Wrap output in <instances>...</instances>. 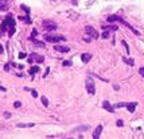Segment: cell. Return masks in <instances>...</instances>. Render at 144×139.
<instances>
[{
  "instance_id": "1",
  "label": "cell",
  "mask_w": 144,
  "mask_h": 139,
  "mask_svg": "<svg viewBox=\"0 0 144 139\" xmlns=\"http://www.w3.org/2000/svg\"><path fill=\"white\" fill-rule=\"evenodd\" d=\"M15 20L12 19L11 16H8V18H6L3 20V23H1V27H0V30H1V32H6L7 30H9V29H14L15 27Z\"/></svg>"
},
{
  "instance_id": "2",
  "label": "cell",
  "mask_w": 144,
  "mask_h": 139,
  "mask_svg": "<svg viewBox=\"0 0 144 139\" xmlns=\"http://www.w3.org/2000/svg\"><path fill=\"white\" fill-rule=\"evenodd\" d=\"M85 88H86V90H88L89 95H94V93H96V85H94L93 78L88 77L86 80H85Z\"/></svg>"
},
{
  "instance_id": "3",
  "label": "cell",
  "mask_w": 144,
  "mask_h": 139,
  "mask_svg": "<svg viewBox=\"0 0 144 139\" xmlns=\"http://www.w3.org/2000/svg\"><path fill=\"white\" fill-rule=\"evenodd\" d=\"M45 39H46L47 42H51V43H58V42H63L65 37L63 35H49V34H46L45 35Z\"/></svg>"
},
{
  "instance_id": "4",
  "label": "cell",
  "mask_w": 144,
  "mask_h": 139,
  "mask_svg": "<svg viewBox=\"0 0 144 139\" xmlns=\"http://www.w3.org/2000/svg\"><path fill=\"white\" fill-rule=\"evenodd\" d=\"M85 32H86L88 35H90L92 38H96V39L100 37L98 32H97V30H96L94 27H92V26H86V27H85Z\"/></svg>"
},
{
  "instance_id": "5",
  "label": "cell",
  "mask_w": 144,
  "mask_h": 139,
  "mask_svg": "<svg viewBox=\"0 0 144 139\" xmlns=\"http://www.w3.org/2000/svg\"><path fill=\"white\" fill-rule=\"evenodd\" d=\"M43 29L45 30H55L57 29V24L54 23V22H49V20H45L43 22Z\"/></svg>"
},
{
  "instance_id": "6",
  "label": "cell",
  "mask_w": 144,
  "mask_h": 139,
  "mask_svg": "<svg viewBox=\"0 0 144 139\" xmlns=\"http://www.w3.org/2000/svg\"><path fill=\"white\" fill-rule=\"evenodd\" d=\"M30 58H31V60H32V62H34V61H36L38 64H42V62L45 61V57H43V55L35 54V53H32V54L30 55Z\"/></svg>"
},
{
  "instance_id": "7",
  "label": "cell",
  "mask_w": 144,
  "mask_h": 139,
  "mask_svg": "<svg viewBox=\"0 0 144 139\" xmlns=\"http://www.w3.org/2000/svg\"><path fill=\"white\" fill-rule=\"evenodd\" d=\"M101 132H102V126H101V124H98L97 127H96L94 132H93V139H100Z\"/></svg>"
},
{
  "instance_id": "8",
  "label": "cell",
  "mask_w": 144,
  "mask_h": 139,
  "mask_svg": "<svg viewBox=\"0 0 144 139\" xmlns=\"http://www.w3.org/2000/svg\"><path fill=\"white\" fill-rule=\"evenodd\" d=\"M102 107H104L105 109L108 111V112H110V113H113V112H115V109H113V107L110 105V103L108 101V100H104V101H102Z\"/></svg>"
},
{
  "instance_id": "9",
  "label": "cell",
  "mask_w": 144,
  "mask_h": 139,
  "mask_svg": "<svg viewBox=\"0 0 144 139\" xmlns=\"http://www.w3.org/2000/svg\"><path fill=\"white\" fill-rule=\"evenodd\" d=\"M90 60H92V54L90 53H84V54L81 55V61L84 62V64H88Z\"/></svg>"
},
{
  "instance_id": "10",
  "label": "cell",
  "mask_w": 144,
  "mask_h": 139,
  "mask_svg": "<svg viewBox=\"0 0 144 139\" xmlns=\"http://www.w3.org/2000/svg\"><path fill=\"white\" fill-rule=\"evenodd\" d=\"M107 20H108V23H113V22H121L123 19L120 16H117V15H109Z\"/></svg>"
},
{
  "instance_id": "11",
  "label": "cell",
  "mask_w": 144,
  "mask_h": 139,
  "mask_svg": "<svg viewBox=\"0 0 144 139\" xmlns=\"http://www.w3.org/2000/svg\"><path fill=\"white\" fill-rule=\"evenodd\" d=\"M136 107H137V103H136V101H133V103H127V109L131 113L135 112Z\"/></svg>"
},
{
  "instance_id": "12",
  "label": "cell",
  "mask_w": 144,
  "mask_h": 139,
  "mask_svg": "<svg viewBox=\"0 0 144 139\" xmlns=\"http://www.w3.org/2000/svg\"><path fill=\"white\" fill-rule=\"evenodd\" d=\"M54 49L57 50V51H61V53H67L69 51V46H54Z\"/></svg>"
},
{
  "instance_id": "13",
  "label": "cell",
  "mask_w": 144,
  "mask_h": 139,
  "mask_svg": "<svg viewBox=\"0 0 144 139\" xmlns=\"http://www.w3.org/2000/svg\"><path fill=\"white\" fill-rule=\"evenodd\" d=\"M16 127H19V128H26V127H34V123H28V124H26V123H19V124H16Z\"/></svg>"
},
{
  "instance_id": "14",
  "label": "cell",
  "mask_w": 144,
  "mask_h": 139,
  "mask_svg": "<svg viewBox=\"0 0 144 139\" xmlns=\"http://www.w3.org/2000/svg\"><path fill=\"white\" fill-rule=\"evenodd\" d=\"M7 7H8V4H7L6 0H0V11H4V10H7Z\"/></svg>"
},
{
  "instance_id": "15",
  "label": "cell",
  "mask_w": 144,
  "mask_h": 139,
  "mask_svg": "<svg viewBox=\"0 0 144 139\" xmlns=\"http://www.w3.org/2000/svg\"><path fill=\"white\" fill-rule=\"evenodd\" d=\"M31 41L34 42V45H35V46H38V47H45V43H43V42L36 41V39H31Z\"/></svg>"
},
{
  "instance_id": "16",
  "label": "cell",
  "mask_w": 144,
  "mask_h": 139,
  "mask_svg": "<svg viewBox=\"0 0 144 139\" xmlns=\"http://www.w3.org/2000/svg\"><path fill=\"white\" fill-rule=\"evenodd\" d=\"M38 72H39V68H38V66H32L31 69H30V74H31V76L36 74Z\"/></svg>"
},
{
  "instance_id": "17",
  "label": "cell",
  "mask_w": 144,
  "mask_h": 139,
  "mask_svg": "<svg viewBox=\"0 0 144 139\" xmlns=\"http://www.w3.org/2000/svg\"><path fill=\"white\" fill-rule=\"evenodd\" d=\"M88 128H89V126H81L78 128H74V132H77V131H86Z\"/></svg>"
},
{
  "instance_id": "18",
  "label": "cell",
  "mask_w": 144,
  "mask_h": 139,
  "mask_svg": "<svg viewBox=\"0 0 144 139\" xmlns=\"http://www.w3.org/2000/svg\"><path fill=\"white\" fill-rule=\"evenodd\" d=\"M123 107H127V103H117V104L113 107V109H115V108H123Z\"/></svg>"
},
{
  "instance_id": "19",
  "label": "cell",
  "mask_w": 144,
  "mask_h": 139,
  "mask_svg": "<svg viewBox=\"0 0 144 139\" xmlns=\"http://www.w3.org/2000/svg\"><path fill=\"white\" fill-rule=\"evenodd\" d=\"M20 8L23 10V11H26V14H27V15L30 14V8H28L27 6H24V4H22V6H20Z\"/></svg>"
},
{
  "instance_id": "20",
  "label": "cell",
  "mask_w": 144,
  "mask_h": 139,
  "mask_svg": "<svg viewBox=\"0 0 144 139\" xmlns=\"http://www.w3.org/2000/svg\"><path fill=\"white\" fill-rule=\"evenodd\" d=\"M36 34H38L36 29H34V30H32V35L30 37V41H31V39H35V37H36Z\"/></svg>"
},
{
  "instance_id": "21",
  "label": "cell",
  "mask_w": 144,
  "mask_h": 139,
  "mask_svg": "<svg viewBox=\"0 0 144 139\" xmlns=\"http://www.w3.org/2000/svg\"><path fill=\"white\" fill-rule=\"evenodd\" d=\"M42 103H43L45 107H47V105H49V101H47V99L45 97V96H42Z\"/></svg>"
},
{
  "instance_id": "22",
  "label": "cell",
  "mask_w": 144,
  "mask_h": 139,
  "mask_svg": "<svg viewBox=\"0 0 144 139\" xmlns=\"http://www.w3.org/2000/svg\"><path fill=\"white\" fill-rule=\"evenodd\" d=\"M101 37L104 38V39H107V38H109V31H108V30H107V31H104V32H102V35H101Z\"/></svg>"
},
{
  "instance_id": "23",
  "label": "cell",
  "mask_w": 144,
  "mask_h": 139,
  "mask_svg": "<svg viewBox=\"0 0 144 139\" xmlns=\"http://www.w3.org/2000/svg\"><path fill=\"white\" fill-rule=\"evenodd\" d=\"M121 43H123V45H124V46H125V50H127V53H128V54H129V46H128V45H127V42H125V41H123V42H121Z\"/></svg>"
},
{
  "instance_id": "24",
  "label": "cell",
  "mask_w": 144,
  "mask_h": 139,
  "mask_svg": "<svg viewBox=\"0 0 144 139\" xmlns=\"http://www.w3.org/2000/svg\"><path fill=\"white\" fill-rule=\"evenodd\" d=\"M14 34H15V27H14V29H9L8 30V35H9V37H12Z\"/></svg>"
},
{
  "instance_id": "25",
  "label": "cell",
  "mask_w": 144,
  "mask_h": 139,
  "mask_svg": "<svg viewBox=\"0 0 144 139\" xmlns=\"http://www.w3.org/2000/svg\"><path fill=\"white\" fill-rule=\"evenodd\" d=\"M31 95H32V97H38V92L35 89H31Z\"/></svg>"
},
{
  "instance_id": "26",
  "label": "cell",
  "mask_w": 144,
  "mask_h": 139,
  "mask_svg": "<svg viewBox=\"0 0 144 139\" xmlns=\"http://www.w3.org/2000/svg\"><path fill=\"white\" fill-rule=\"evenodd\" d=\"M139 74L143 76V78H144V68H139Z\"/></svg>"
},
{
  "instance_id": "27",
  "label": "cell",
  "mask_w": 144,
  "mask_h": 139,
  "mask_svg": "<svg viewBox=\"0 0 144 139\" xmlns=\"http://www.w3.org/2000/svg\"><path fill=\"white\" fill-rule=\"evenodd\" d=\"M27 55H26V53H19V58L20 60H23V58H26Z\"/></svg>"
},
{
  "instance_id": "28",
  "label": "cell",
  "mask_w": 144,
  "mask_h": 139,
  "mask_svg": "<svg viewBox=\"0 0 144 139\" xmlns=\"http://www.w3.org/2000/svg\"><path fill=\"white\" fill-rule=\"evenodd\" d=\"M116 124H117L118 127H123V126H124V123H123V120H117V122H116Z\"/></svg>"
},
{
  "instance_id": "29",
  "label": "cell",
  "mask_w": 144,
  "mask_h": 139,
  "mask_svg": "<svg viewBox=\"0 0 144 139\" xmlns=\"http://www.w3.org/2000/svg\"><path fill=\"white\" fill-rule=\"evenodd\" d=\"M72 65V61H63V66H70Z\"/></svg>"
},
{
  "instance_id": "30",
  "label": "cell",
  "mask_w": 144,
  "mask_h": 139,
  "mask_svg": "<svg viewBox=\"0 0 144 139\" xmlns=\"http://www.w3.org/2000/svg\"><path fill=\"white\" fill-rule=\"evenodd\" d=\"M20 105H22V104H20V101H15V103H14V107H15V108H19Z\"/></svg>"
},
{
  "instance_id": "31",
  "label": "cell",
  "mask_w": 144,
  "mask_h": 139,
  "mask_svg": "<svg viewBox=\"0 0 144 139\" xmlns=\"http://www.w3.org/2000/svg\"><path fill=\"white\" fill-rule=\"evenodd\" d=\"M4 70H6V72H8V70H9V65H8V64L4 65Z\"/></svg>"
},
{
  "instance_id": "32",
  "label": "cell",
  "mask_w": 144,
  "mask_h": 139,
  "mask_svg": "<svg viewBox=\"0 0 144 139\" xmlns=\"http://www.w3.org/2000/svg\"><path fill=\"white\" fill-rule=\"evenodd\" d=\"M4 116H6V118H9V116H11V113H8V112H6V113H4Z\"/></svg>"
},
{
  "instance_id": "33",
  "label": "cell",
  "mask_w": 144,
  "mask_h": 139,
  "mask_svg": "<svg viewBox=\"0 0 144 139\" xmlns=\"http://www.w3.org/2000/svg\"><path fill=\"white\" fill-rule=\"evenodd\" d=\"M1 53H3V46L0 45V54H1Z\"/></svg>"
}]
</instances>
